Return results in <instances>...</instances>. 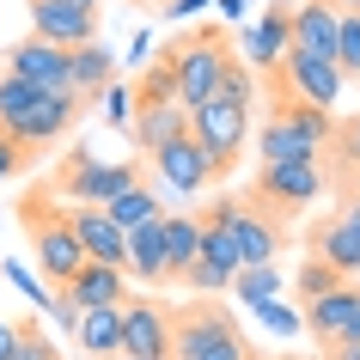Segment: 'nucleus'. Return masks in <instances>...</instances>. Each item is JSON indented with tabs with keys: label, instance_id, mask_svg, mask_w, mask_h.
I'll return each instance as SVG.
<instances>
[{
	"label": "nucleus",
	"instance_id": "nucleus-1",
	"mask_svg": "<svg viewBox=\"0 0 360 360\" xmlns=\"http://www.w3.org/2000/svg\"><path fill=\"white\" fill-rule=\"evenodd\" d=\"M250 110H257V74H250L245 61L232 56L226 79H220V92L202 98L190 110V134L202 141V153H208L214 165V184L226 177L238 159H245V141H250Z\"/></svg>",
	"mask_w": 360,
	"mask_h": 360
},
{
	"label": "nucleus",
	"instance_id": "nucleus-2",
	"mask_svg": "<svg viewBox=\"0 0 360 360\" xmlns=\"http://www.w3.org/2000/svg\"><path fill=\"white\" fill-rule=\"evenodd\" d=\"M159 61L177 74V104L195 110L202 98L220 92V79H226V68H232V31L226 25H184V31L159 49Z\"/></svg>",
	"mask_w": 360,
	"mask_h": 360
},
{
	"label": "nucleus",
	"instance_id": "nucleus-3",
	"mask_svg": "<svg viewBox=\"0 0 360 360\" xmlns=\"http://www.w3.org/2000/svg\"><path fill=\"white\" fill-rule=\"evenodd\" d=\"M336 141V116L311 104H275L257 129V165H323Z\"/></svg>",
	"mask_w": 360,
	"mask_h": 360
},
{
	"label": "nucleus",
	"instance_id": "nucleus-4",
	"mask_svg": "<svg viewBox=\"0 0 360 360\" xmlns=\"http://www.w3.org/2000/svg\"><path fill=\"white\" fill-rule=\"evenodd\" d=\"M19 226L31 232V250H37V281L56 293V287H68L86 269V250H79L74 226H68V208H61L49 190H31L19 202Z\"/></svg>",
	"mask_w": 360,
	"mask_h": 360
},
{
	"label": "nucleus",
	"instance_id": "nucleus-5",
	"mask_svg": "<svg viewBox=\"0 0 360 360\" xmlns=\"http://www.w3.org/2000/svg\"><path fill=\"white\" fill-rule=\"evenodd\" d=\"M171 360H250V342L220 300H184L171 311Z\"/></svg>",
	"mask_w": 360,
	"mask_h": 360
},
{
	"label": "nucleus",
	"instance_id": "nucleus-6",
	"mask_svg": "<svg viewBox=\"0 0 360 360\" xmlns=\"http://www.w3.org/2000/svg\"><path fill=\"white\" fill-rule=\"evenodd\" d=\"M134 184H141V165H134V159H92L86 147H74L56 165L49 195H56L61 208H104L110 195L134 190Z\"/></svg>",
	"mask_w": 360,
	"mask_h": 360
},
{
	"label": "nucleus",
	"instance_id": "nucleus-7",
	"mask_svg": "<svg viewBox=\"0 0 360 360\" xmlns=\"http://www.w3.org/2000/svg\"><path fill=\"white\" fill-rule=\"evenodd\" d=\"M323 165H257V177H250V202L263 214H275V220H293V214H305L311 202L323 195Z\"/></svg>",
	"mask_w": 360,
	"mask_h": 360
},
{
	"label": "nucleus",
	"instance_id": "nucleus-8",
	"mask_svg": "<svg viewBox=\"0 0 360 360\" xmlns=\"http://www.w3.org/2000/svg\"><path fill=\"white\" fill-rule=\"evenodd\" d=\"M79 110H86V104H79V98H68V92H37V104L19 116V129L6 134V141L31 159V153L68 141V134H74V122H79Z\"/></svg>",
	"mask_w": 360,
	"mask_h": 360
},
{
	"label": "nucleus",
	"instance_id": "nucleus-9",
	"mask_svg": "<svg viewBox=\"0 0 360 360\" xmlns=\"http://www.w3.org/2000/svg\"><path fill=\"white\" fill-rule=\"evenodd\" d=\"M226 232H232V250H238V269L281 263V250H287V220L263 214L257 202H238V214L226 220Z\"/></svg>",
	"mask_w": 360,
	"mask_h": 360
},
{
	"label": "nucleus",
	"instance_id": "nucleus-10",
	"mask_svg": "<svg viewBox=\"0 0 360 360\" xmlns=\"http://www.w3.org/2000/svg\"><path fill=\"white\" fill-rule=\"evenodd\" d=\"M122 360H171V311L159 300H122Z\"/></svg>",
	"mask_w": 360,
	"mask_h": 360
},
{
	"label": "nucleus",
	"instance_id": "nucleus-11",
	"mask_svg": "<svg viewBox=\"0 0 360 360\" xmlns=\"http://www.w3.org/2000/svg\"><path fill=\"white\" fill-rule=\"evenodd\" d=\"M305 336L318 348H336V342H354V318H360V281H342L318 300H305Z\"/></svg>",
	"mask_w": 360,
	"mask_h": 360
},
{
	"label": "nucleus",
	"instance_id": "nucleus-12",
	"mask_svg": "<svg viewBox=\"0 0 360 360\" xmlns=\"http://www.w3.org/2000/svg\"><path fill=\"white\" fill-rule=\"evenodd\" d=\"M0 74L25 79V86H37V92H68V49H49V43H37V37H19L13 49H0Z\"/></svg>",
	"mask_w": 360,
	"mask_h": 360
},
{
	"label": "nucleus",
	"instance_id": "nucleus-13",
	"mask_svg": "<svg viewBox=\"0 0 360 360\" xmlns=\"http://www.w3.org/2000/svg\"><path fill=\"white\" fill-rule=\"evenodd\" d=\"M281 79H287V92L300 98V104H311V110H330V116H336L342 86H348V79L336 74V61L300 56V49H287V56H281Z\"/></svg>",
	"mask_w": 360,
	"mask_h": 360
},
{
	"label": "nucleus",
	"instance_id": "nucleus-14",
	"mask_svg": "<svg viewBox=\"0 0 360 360\" xmlns=\"http://www.w3.org/2000/svg\"><path fill=\"white\" fill-rule=\"evenodd\" d=\"M287 49H293V43H287V0H269L263 19H250L245 31H238V61L263 79V74H275V68H281Z\"/></svg>",
	"mask_w": 360,
	"mask_h": 360
},
{
	"label": "nucleus",
	"instance_id": "nucleus-15",
	"mask_svg": "<svg viewBox=\"0 0 360 360\" xmlns=\"http://www.w3.org/2000/svg\"><path fill=\"white\" fill-rule=\"evenodd\" d=\"M31 37L49 49H86L98 43V6H43L31 0Z\"/></svg>",
	"mask_w": 360,
	"mask_h": 360
},
{
	"label": "nucleus",
	"instance_id": "nucleus-16",
	"mask_svg": "<svg viewBox=\"0 0 360 360\" xmlns=\"http://www.w3.org/2000/svg\"><path fill=\"white\" fill-rule=\"evenodd\" d=\"M147 159H153V171H159L177 195H195V190L214 184V165H208V153H202V141H195L190 129L177 134V141H165L159 153H147Z\"/></svg>",
	"mask_w": 360,
	"mask_h": 360
},
{
	"label": "nucleus",
	"instance_id": "nucleus-17",
	"mask_svg": "<svg viewBox=\"0 0 360 360\" xmlns=\"http://www.w3.org/2000/svg\"><path fill=\"white\" fill-rule=\"evenodd\" d=\"M311 257H323L342 281H360V208L330 214V220L311 232Z\"/></svg>",
	"mask_w": 360,
	"mask_h": 360
},
{
	"label": "nucleus",
	"instance_id": "nucleus-18",
	"mask_svg": "<svg viewBox=\"0 0 360 360\" xmlns=\"http://www.w3.org/2000/svg\"><path fill=\"white\" fill-rule=\"evenodd\" d=\"M287 43L300 56L336 61V0H293L287 6Z\"/></svg>",
	"mask_w": 360,
	"mask_h": 360
},
{
	"label": "nucleus",
	"instance_id": "nucleus-19",
	"mask_svg": "<svg viewBox=\"0 0 360 360\" xmlns=\"http://www.w3.org/2000/svg\"><path fill=\"white\" fill-rule=\"evenodd\" d=\"M68 226H74L86 263H104V269H122V263H129V232L116 226L104 208H68Z\"/></svg>",
	"mask_w": 360,
	"mask_h": 360
},
{
	"label": "nucleus",
	"instance_id": "nucleus-20",
	"mask_svg": "<svg viewBox=\"0 0 360 360\" xmlns=\"http://www.w3.org/2000/svg\"><path fill=\"white\" fill-rule=\"evenodd\" d=\"M61 300L74 305V311H86V305H122L129 300V269H104V263H86L68 287H56Z\"/></svg>",
	"mask_w": 360,
	"mask_h": 360
},
{
	"label": "nucleus",
	"instance_id": "nucleus-21",
	"mask_svg": "<svg viewBox=\"0 0 360 360\" xmlns=\"http://www.w3.org/2000/svg\"><path fill=\"white\" fill-rule=\"evenodd\" d=\"M184 129H190V110H184V104H134L129 141H134L141 153H159L165 141H177Z\"/></svg>",
	"mask_w": 360,
	"mask_h": 360
},
{
	"label": "nucleus",
	"instance_id": "nucleus-22",
	"mask_svg": "<svg viewBox=\"0 0 360 360\" xmlns=\"http://www.w3.org/2000/svg\"><path fill=\"white\" fill-rule=\"evenodd\" d=\"M74 336L86 348V360H116L122 354V305H86Z\"/></svg>",
	"mask_w": 360,
	"mask_h": 360
},
{
	"label": "nucleus",
	"instance_id": "nucleus-23",
	"mask_svg": "<svg viewBox=\"0 0 360 360\" xmlns=\"http://www.w3.org/2000/svg\"><path fill=\"white\" fill-rule=\"evenodd\" d=\"M116 79V56L104 49V43H86V49H68V92L79 98V104H92L104 86Z\"/></svg>",
	"mask_w": 360,
	"mask_h": 360
},
{
	"label": "nucleus",
	"instance_id": "nucleus-24",
	"mask_svg": "<svg viewBox=\"0 0 360 360\" xmlns=\"http://www.w3.org/2000/svg\"><path fill=\"white\" fill-rule=\"evenodd\" d=\"M159 220H165V214H159ZM159 220H147V226H134L129 232V275L141 287H165L171 281V269H165V232H159Z\"/></svg>",
	"mask_w": 360,
	"mask_h": 360
},
{
	"label": "nucleus",
	"instance_id": "nucleus-25",
	"mask_svg": "<svg viewBox=\"0 0 360 360\" xmlns=\"http://www.w3.org/2000/svg\"><path fill=\"white\" fill-rule=\"evenodd\" d=\"M159 232H165V269H171V281H184V269L202 257V220H195V214H171L165 208Z\"/></svg>",
	"mask_w": 360,
	"mask_h": 360
},
{
	"label": "nucleus",
	"instance_id": "nucleus-26",
	"mask_svg": "<svg viewBox=\"0 0 360 360\" xmlns=\"http://www.w3.org/2000/svg\"><path fill=\"white\" fill-rule=\"evenodd\" d=\"M104 214H110V220H116L122 232H134V226H147V220H159V214H165V202H159V195H153L147 184H134V190L110 195V202H104Z\"/></svg>",
	"mask_w": 360,
	"mask_h": 360
},
{
	"label": "nucleus",
	"instance_id": "nucleus-27",
	"mask_svg": "<svg viewBox=\"0 0 360 360\" xmlns=\"http://www.w3.org/2000/svg\"><path fill=\"white\" fill-rule=\"evenodd\" d=\"M226 293H232V300H245V305L281 300V263H257V269H238Z\"/></svg>",
	"mask_w": 360,
	"mask_h": 360
},
{
	"label": "nucleus",
	"instance_id": "nucleus-28",
	"mask_svg": "<svg viewBox=\"0 0 360 360\" xmlns=\"http://www.w3.org/2000/svg\"><path fill=\"white\" fill-rule=\"evenodd\" d=\"M134 104H177V74H171L159 56L134 74Z\"/></svg>",
	"mask_w": 360,
	"mask_h": 360
},
{
	"label": "nucleus",
	"instance_id": "nucleus-29",
	"mask_svg": "<svg viewBox=\"0 0 360 360\" xmlns=\"http://www.w3.org/2000/svg\"><path fill=\"white\" fill-rule=\"evenodd\" d=\"M195 220H202V263H214V269H226V275H238V250H232L226 220H214V214H195Z\"/></svg>",
	"mask_w": 360,
	"mask_h": 360
},
{
	"label": "nucleus",
	"instance_id": "nucleus-30",
	"mask_svg": "<svg viewBox=\"0 0 360 360\" xmlns=\"http://www.w3.org/2000/svg\"><path fill=\"white\" fill-rule=\"evenodd\" d=\"M336 74L360 79V13H342V6H336Z\"/></svg>",
	"mask_w": 360,
	"mask_h": 360
},
{
	"label": "nucleus",
	"instance_id": "nucleus-31",
	"mask_svg": "<svg viewBox=\"0 0 360 360\" xmlns=\"http://www.w3.org/2000/svg\"><path fill=\"white\" fill-rule=\"evenodd\" d=\"M330 287H342V275L323 263V257H305V263L293 269V293H300V300H318V293H330Z\"/></svg>",
	"mask_w": 360,
	"mask_h": 360
},
{
	"label": "nucleus",
	"instance_id": "nucleus-32",
	"mask_svg": "<svg viewBox=\"0 0 360 360\" xmlns=\"http://www.w3.org/2000/svg\"><path fill=\"white\" fill-rule=\"evenodd\" d=\"M226 287H232V275H226V269H214V263H202V257L184 269V293H195V300H220Z\"/></svg>",
	"mask_w": 360,
	"mask_h": 360
},
{
	"label": "nucleus",
	"instance_id": "nucleus-33",
	"mask_svg": "<svg viewBox=\"0 0 360 360\" xmlns=\"http://www.w3.org/2000/svg\"><path fill=\"white\" fill-rule=\"evenodd\" d=\"M13 360H68V354H61V348H56V336H49V330H37V318H31V323H19Z\"/></svg>",
	"mask_w": 360,
	"mask_h": 360
},
{
	"label": "nucleus",
	"instance_id": "nucleus-34",
	"mask_svg": "<svg viewBox=\"0 0 360 360\" xmlns=\"http://www.w3.org/2000/svg\"><path fill=\"white\" fill-rule=\"evenodd\" d=\"M98 104H104V122H110L116 134H129V122H134V92L122 86V79H110V86L98 92Z\"/></svg>",
	"mask_w": 360,
	"mask_h": 360
},
{
	"label": "nucleus",
	"instance_id": "nucleus-35",
	"mask_svg": "<svg viewBox=\"0 0 360 360\" xmlns=\"http://www.w3.org/2000/svg\"><path fill=\"white\" fill-rule=\"evenodd\" d=\"M250 311H257V318H263L269 330H275V336H293V330H305V318L293 311V305H275V300H263V305H250Z\"/></svg>",
	"mask_w": 360,
	"mask_h": 360
},
{
	"label": "nucleus",
	"instance_id": "nucleus-36",
	"mask_svg": "<svg viewBox=\"0 0 360 360\" xmlns=\"http://www.w3.org/2000/svg\"><path fill=\"white\" fill-rule=\"evenodd\" d=\"M202 6H214V0H159V19H171V25H195V19H202Z\"/></svg>",
	"mask_w": 360,
	"mask_h": 360
},
{
	"label": "nucleus",
	"instance_id": "nucleus-37",
	"mask_svg": "<svg viewBox=\"0 0 360 360\" xmlns=\"http://www.w3.org/2000/svg\"><path fill=\"white\" fill-rule=\"evenodd\" d=\"M6 281H13V287H19V293H25V300H49V287H43L37 281V275H31V269H25V263H6Z\"/></svg>",
	"mask_w": 360,
	"mask_h": 360
},
{
	"label": "nucleus",
	"instance_id": "nucleus-38",
	"mask_svg": "<svg viewBox=\"0 0 360 360\" xmlns=\"http://www.w3.org/2000/svg\"><path fill=\"white\" fill-rule=\"evenodd\" d=\"M37 311H43V318H49V323H61V330H74V323H79V311H74V305H68V300H61V293H49V300H43Z\"/></svg>",
	"mask_w": 360,
	"mask_h": 360
},
{
	"label": "nucleus",
	"instance_id": "nucleus-39",
	"mask_svg": "<svg viewBox=\"0 0 360 360\" xmlns=\"http://www.w3.org/2000/svg\"><path fill=\"white\" fill-rule=\"evenodd\" d=\"M19 171H25V153L13 147L6 134H0V184H6V177H19Z\"/></svg>",
	"mask_w": 360,
	"mask_h": 360
},
{
	"label": "nucleus",
	"instance_id": "nucleus-40",
	"mask_svg": "<svg viewBox=\"0 0 360 360\" xmlns=\"http://www.w3.org/2000/svg\"><path fill=\"white\" fill-rule=\"evenodd\" d=\"M13 342H19V323L0 318V360H13Z\"/></svg>",
	"mask_w": 360,
	"mask_h": 360
},
{
	"label": "nucleus",
	"instance_id": "nucleus-41",
	"mask_svg": "<svg viewBox=\"0 0 360 360\" xmlns=\"http://www.w3.org/2000/svg\"><path fill=\"white\" fill-rule=\"evenodd\" d=\"M214 6H220V19H226V25H238V19H245V6H250V0H214Z\"/></svg>",
	"mask_w": 360,
	"mask_h": 360
},
{
	"label": "nucleus",
	"instance_id": "nucleus-42",
	"mask_svg": "<svg viewBox=\"0 0 360 360\" xmlns=\"http://www.w3.org/2000/svg\"><path fill=\"white\" fill-rule=\"evenodd\" d=\"M323 360H360V342H336V348H323Z\"/></svg>",
	"mask_w": 360,
	"mask_h": 360
},
{
	"label": "nucleus",
	"instance_id": "nucleus-43",
	"mask_svg": "<svg viewBox=\"0 0 360 360\" xmlns=\"http://www.w3.org/2000/svg\"><path fill=\"white\" fill-rule=\"evenodd\" d=\"M342 208H360V177L348 184V202H342Z\"/></svg>",
	"mask_w": 360,
	"mask_h": 360
},
{
	"label": "nucleus",
	"instance_id": "nucleus-44",
	"mask_svg": "<svg viewBox=\"0 0 360 360\" xmlns=\"http://www.w3.org/2000/svg\"><path fill=\"white\" fill-rule=\"evenodd\" d=\"M43 6H98V0H43Z\"/></svg>",
	"mask_w": 360,
	"mask_h": 360
},
{
	"label": "nucleus",
	"instance_id": "nucleus-45",
	"mask_svg": "<svg viewBox=\"0 0 360 360\" xmlns=\"http://www.w3.org/2000/svg\"><path fill=\"white\" fill-rule=\"evenodd\" d=\"M250 360H263V354H250Z\"/></svg>",
	"mask_w": 360,
	"mask_h": 360
},
{
	"label": "nucleus",
	"instance_id": "nucleus-46",
	"mask_svg": "<svg viewBox=\"0 0 360 360\" xmlns=\"http://www.w3.org/2000/svg\"><path fill=\"white\" fill-rule=\"evenodd\" d=\"M116 360H122V354H116Z\"/></svg>",
	"mask_w": 360,
	"mask_h": 360
},
{
	"label": "nucleus",
	"instance_id": "nucleus-47",
	"mask_svg": "<svg viewBox=\"0 0 360 360\" xmlns=\"http://www.w3.org/2000/svg\"><path fill=\"white\" fill-rule=\"evenodd\" d=\"M287 360H293V354H287Z\"/></svg>",
	"mask_w": 360,
	"mask_h": 360
}]
</instances>
